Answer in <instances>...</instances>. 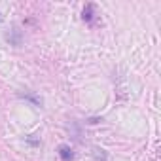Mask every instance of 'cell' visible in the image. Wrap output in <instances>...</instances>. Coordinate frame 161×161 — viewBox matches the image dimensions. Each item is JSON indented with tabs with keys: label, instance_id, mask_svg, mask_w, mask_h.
I'll return each mask as SVG.
<instances>
[{
	"label": "cell",
	"instance_id": "cell-1",
	"mask_svg": "<svg viewBox=\"0 0 161 161\" xmlns=\"http://www.w3.org/2000/svg\"><path fill=\"white\" fill-rule=\"evenodd\" d=\"M57 153H59V157H61L63 161H74V152H72V148L66 146V144H61L59 150H57Z\"/></svg>",
	"mask_w": 161,
	"mask_h": 161
},
{
	"label": "cell",
	"instance_id": "cell-3",
	"mask_svg": "<svg viewBox=\"0 0 161 161\" xmlns=\"http://www.w3.org/2000/svg\"><path fill=\"white\" fill-rule=\"evenodd\" d=\"M93 159L95 161H108V153H106V150H103V148H93Z\"/></svg>",
	"mask_w": 161,
	"mask_h": 161
},
{
	"label": "cell",
	"instance_id": "cell-4",
	"mask_svg": "<svg viewBox=\"0 0 161 161\" xmlns=\"http://www.w3.org/2000/svg\"><path fill=\"white\" fill-rule=\"evenodd\" d=\"M14 36H8V40L12 42V44H15V46H19L21 44V32L17 31V29H14V32H12Z\"/></svg>",
	"mask_w": 161,
	"mask_h": 161
},
{
	"label": "cell",
	"instance_id": "cell-5",
	"mask_svg": "<svg viewBox=\"0 0 161 161\" xmlns=\"http://www.w3.org/2000/svg\"><path fill=\"white\" fill-rule=\"evenodd\" d=\"M23 99H27V101H31V103H34L36 106H42V99H38V97H34V95H31V93H25V95H21Z\"/></svg>",
	"mask_w": 161,
	"mask_h": 161
},
{
	"label": "cell",
	"instance_id": "cell-2",
	"mask_svg": "<svg viewBox=\"0 0 161 161\" xmlns=\"http://www.w3.org/2000/svg\"><path fill=\"white\" fill-rule=\"evenodd\" d=\"M82 17H84L86 23H93V19H95V6H93V4H87V6L84 8Z\"/></svg>",
	"mask_w": 161,
	"mask_h": 161
}]
</instances>
